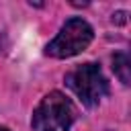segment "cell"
I'll list each match as a JSON object with an SVG mask.
<instances>
[{"instance_id": "cell-2", "label": "cell", "mask_w": 131, "mask_h": 131, "mask_svg": "<svg viewBox=\"0 0 131 131\" xmlns=\"http://www.w3.org/2000/svg\"><path fill=\"white\" fill-rule=\"evenodd\" d=\"M66 86L78 96V100L86 108L98 106L102 102V98H106L111 92L108 80L104 78L100 66L94 61L76 66L70 74H66Z\"/></svg>"}, {"instance_id": "cell-1", "label": "cell", "mask_w": 131, "mask_h": 131, "mask_svg": "<svg viewBox=\"0 0 131 131\" xmlns=\"http://www.w3.org/2000/svg\"><path fill=\"white\" fill-rule=\"evenodd\" d=\"M76 121V104L59 90L47 92L31 115V127L35 131H72Z\"/></svg>"}, {"instance_id": "cell-5", "label": "cell", "mask_w": 131, "mask_h": 131, "mask_svg": "<svg viewBox=\"0 0 131 131\" xmlns=\"http://www.w3.org/2000/svg\"><path fill=\"white\" fill-rule=\"evenodd\" d=\"M0 131H12V129H8V127H4V125H0Z\"/></svg>"}, {"instance_id": "cell-3", "label": "cell", "mask_w": 131, "mask_h": 131, "mask_svg": "<svg viewBox=\"0 0 131 131\" xmlns=\"http://www.w3.org/2000/svg\"><path fill=\"white\" fill-rule=\"evenodd\" d=\"M92 39H94V29L90 27V23L84 20L82 16H72L61 25L59 33L45 45V55L53 59L74 57L84 49H88Z\"/></svg>"}, {"instance_id": "cell-4", "label": "cell", "mask_w": 131, "mask_h": 131, "mask_svg": "<svg viewBox=\"0 0 131 131\" xmlns=\"http://www.w3.org/2000/svg\"><path fill=\"white\" fill-rule=\"evenodd\" d=\"M113 72L125 86L131 84V59L125 51H117L113 55Z\"/></svg>"}]
</instances>
